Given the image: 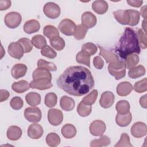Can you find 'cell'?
I'll return each mask as SVG.
<instances>
[{
    "label": "cell",
    "instance_id": "cell-20",
    "mask_svg": "<svg viewBox=\"0 0 147 147\" xmlns=\"http://www.w3.org/2000/svg\"><path fill=\"white\" fill-rule=\"evenodd\" d=\"M40 25L39 22L36 20H30L25 22L24 25V30L28 34H32L38 32Z\"/></svg>",
    "mask_w": 147,
    "mask_h": 147
},
{
    "label": "cell",
    "instance_id": "cell-41",
    "mask_svg": "<svg viewBox=\"0 0 147 147\" xmlns=\"http://www.w3.org/2000/svg\"><path fill=\"white\" fill-rule=\"evenodd\" d=\"M129 16H130V23L129 25L133 26L137 25L140 21V13L136 10L129 9L127 10Z\"/></svg>",
    "mask_w": 147,
    "mask_h": 147
},
{
    "label": "cell",
    "instance_id": "cell-22",
    "mask_svg": "<svg viewBox=\"0 0 147 147\" xmlns=\"http://www.w3.org/2000/svg\"><path fill=\"white\" fill-rule=\"evenodd\" d=\"M132 119L131 114L129 111L126 114H117L115 118L117 124L121 127H126L129 125Z\"/></svg>",
    "mask_w": 147,
    "mask_h": 147
},
{
    "label": "cell",
    "instance_id": "cell-1",
    "mask_svg": "<svg viewBox=\"0 0 147 147\" xmlns=\"http://www.w3.org/2000/svg\"><path fill=\"white\" fill-rule=\"evenodd\" d=\"M56 83L65 92L77 96L86 94L94 87L91 72L80 65L68 67L58 78Z\"/></svg>",
    "mask_w": 147,
    "mask_h": 147
},
{
    "label": "cell",
    "instance_id": "cell-28",
    "mask_svg": "<svg viewBox=\"0 0 147 147\" xmlns=\"http://www.w3.org/2000/svg\"><path fill=\"white\" fill-rule=\"evenodd\" d=\"M145 72L146 70L145 67L140 65L130 69L128 72V75L131 79H137L144 75Z\"/></svg>",
    "mask_w": 147,
    "mask_h": 147
},
{
    "label": "cell",
    "instance_id": "cell-54",
    "mask_svg": "<svg viewBox=\"0 0 147 147\" xmlns=\"http://www.w3.org/2000/svg\"><path fill=\"white\" fill-rule=\"evenodd\" d=\"M127 3L130 5L131 6L136 7H140L142 4L143 3V1H140V0H127Z\"/></svg>",
    "mask_w": 147,
    "mask_h": 147
},
{
    "label": "cell",
    "instance_id": "cell-56",
    "mask_svg": "<svg viewBox=\"0 0 147 147\" xmlns=\"http://www.w3.org/2000/svg\"><path fill=\"white\" fill-rule=\"evenodd\" d=\"M141 14L142 17L144 18V20H146V6H144L141 9Z\"/></svg>",
    "mask_w": 147,
    "mask_h": 147
},
{
    "label": "cell",
    "instance_id": "cell-52",
    "mask_svg": "<svg viewBox=\"0 0 147 147\" xmlns=\"http://www.w3.org/2000/svg\"><path fill=\"white\" fill-rule=\"evenodd\" d=\"M11 2L9 0H1L0 1V10H5L9 9L11 6Z\"/></svg>",
    "mask_w": 147,
    "mask_h": 147
},
{
    "label": "cell",
    "instance_id": "cell-3",
    "mask_svg": "<svg viewBox=\"0 0 147 147\" xmlns=\"http://www.w3.org/2000/svg\"><path fill=\"white\" fill-rule=\"evenodd\" d=\"M108 71L116 80L123 78L126 74V66L124 61H119L115 63L109 64Z\"/></svg>",
    "mask_w": 147,
    "mask_h": 147
},
{
    "label": "cell",
    "instance_id": "cell-27",
    "mask_svg": "<svg viewBox=\"0 0 147 147\" xmlns=\"http://www.w3.org/2000/svg\"><path fill=\"white\" fill-rule=\"evenodd\" d=\"M25 100L27 103L32 106L38 105L41 102V96L35 92H30L25 96Z\"/></svg>",
    "mask_w": 147,
    "mask_h": 147
},
{
    "label": "cell",
    "instance_id": "cell-51",
    "mask_svg": "<svg viewBox=\"0 0 147 147\" xmlns=\"http://www.w3.org/2000/svg\"><path fill=\"white\" fill-rule=\"evenodd\" d=\"M93 64L96 69H100L104 65V61L100 56H96L93 59Z\"/></svg>",
    "mask_w": 147,
    "mask_h": 147
},
{
    "label": "cell",
    "instance_id": "cell-53",
    "mask_svg": "<svg viewBox=\"0 0 147 147\" xmlns=\"http://www.w3.org/2000/svg\"><path fill=\"white\" fill-rule=\"evenodd\" d=\"M10 95L9 92L6 90H0V102H2L8 99Z\"/></svg>",
    "mask_w": 147,
    "mask_h": 147
},
{
    "label": "cell",
    "instance_id": "cell-38",
    "mask_svg": "<svg viewBox=\"0 0 147 147\" xmlns=\"http://www.w3.org/2000/svg\"><path fill=\"white\" fill-rule=\"evenodd\" d=\"M115 109L118 114H126L129 111L130 104L127 100H121L117 103Z\"/></svg>",
    "mask_w": 147,
    "mask_h": 147
},
{
    "label": "cell",
    "instance_id": "cell-11",
    "mask_svg": "<svg viewBox=\"0 0 147 147\" xmlns=\"http://www.w3.org/2000/svg\"><path fill=\"white\" fill-rule=\"evenodd\" d=\"M130 131L133 137L138 138H141L146 134V125L144 122H137L132 125Z\"/></svg>",
    "mask_w": 147,
    "mask_h": 147
},
{
    "label": "cell",
    "instance_id": "cell-16",
    "mask_svg": "<svg viewBox=\"0 0 147 147\" xmlns=\"http://www.w3.org/2000/svg\"><path fill=\"white\" fill-rule=\"evenodd\" d=\"M28 136L32 139H38L43 134L42 127L37 123L31 124L28 129Z\"/></svg>",
    "mask_w": 147,
    "mask_h": 147
},
{
    "label": "cell",
    "instance_id": "cell-49",
    "mask_svg": "<svg viewBox=\"0 0 147 147\" xmlns=\"http://www.w3.org/2000/svg\"><path fill=\"white\" fill-rule=\"evenodd\" d=\"M41 54L48 58L54 59L57 56V53L49 45H46L41 51Z\"/></svg>",
    "mask_w": 147,
    "mask_h": 147
},
{
    "label": "cell",
    "instance_id": "cell-32",
    "mask_svg": "<svg viewBox=\"0 0 147 147\" xmlns=\"http://www.w3.org/2000/svg\"><path fill=\"white\" fill-rule=\"evenodd\" d=\"M90 56L88 53L82 51L77 53L76 60L78 63L85 64L87 67H90Z\"/></svg>",
    "mask_w": 147,
    "mask_h": 147
},
{
    "label": "cell",
    "instance_id": "cell-10",
    "mask_svg": "<svg viewBox=\"0 0 147 147\" xmlns=\"http://www.w3.org/2000/svg\"><path fill=\"white\" fill-rule=\"evenodd\" d=\"M7 51L10 56L18 60L22 58L24 53V50L18 42H11L8 47Z\"/></svg>",
    "mask_w": 147,
    "mask_h": 147
},
{
    "label": "cell",
    "instance_id": "cell-26",
    "mask_svg": "<svg viewBox=\"0 0 147 147\" xmlns=\"http://www.w3.org/2000/svg\"><path fill=\"white\" fill-rule=\"evenodd\" d=\"M61 132L64 138H72L75 137L76 134V129L73 125L67 123L62 127Z\"/></svg>",
    "mask_w": 147,
    "mask_h": 147
},
{
    "label": "cell",
    "instance_id": "cell-14",
    "mask_svg": "<svg viewBox=\"0 0 147 147\" xmlns=\"http://www.w3.org/2000/svg\"><path fill=\"white\" fill-rule=\"evenodd\" d=\"M115 96L111 91H105L102 94L99 99V104L101 107L107 109L110 107L114 103Z\"/></svg>",
    "mask_w": 147,
    "mask_h": 147
},
{
    "label": "cell",
    "instance_id": "cell-44",
    "mask_svg": "<svg viewBox=\"0 0 147 147\" xmlns=\"http://www.w3.org/2000/svg\"><path fill=\"white\" fill-rule=\"evenodd\" d=\"M147 79L146 78L135 83L133 89L138 93H142L147 90Z\"/></svg>",
    "mask_w": 147,
    "mask_h": 147
},
{
    "label": "cell",
    "instance_id": "cell-15",
    "mask_svg": "<svg viewBox=\"0 0 147 147\" xmlns=\"http://www.w3.org/2000/svg\"><path fill=\"white\" fill-rule=\"evenodd\" d=\"M98 47L100 49L99 55L102 56L106 60L107 63L109 64H113L120 61L118 55H117L114 52L108 51L101 46L98 45Z\"/></svg>",
    "mask_w": 147,
    "mask_h": 147
},
{
    "label": "cell",
    "instance_id": "cell-29",
    "mask_svg": "<svg viewBox=\"0 0 147 147\" xmlns=\"http://www.w3.org/2000/svg\"><path fill=\"white\" fill-rule=\"evenodd\" d=\"M32 77L33 80L40 78H47L52 80V75L49 71L42 68H38L35 69L33 73Z\"/></svg>",
    "mask_w": 147,
    "mask_h": 147
},
{
    "label": "cell",
    "instance_id": "cell-23",
    "mask_svg": "<svg viewBox=\"0 0 147 147\" xmlns=\"http://www.w3.org/2000/svg\"><path fill=\"white\" fill-rule=\"evenodd\" d=\"M60 105L63 110L69 111L74 109L75 103L72 98L67 96H63L60 100Z\"/></svg>",
    "mask_w": 147,
    "mask_h": 147
},
{
    "label": "cell",
    "instance_id": "cell-8",
    "mask_svg": "<svg viewBox=\"0 0 147 147\" xmlns=\"http://www.w3.org/2000/svg\"><path fill=\"white\" fill-rule=\"evenodd\" d=\"M48 119L52 125H59L63 122V114L62 111L56 109L49 110L48 112Z\"/></svg>",
    "mask_w": 147,
    "mask_h": 147
},
{
    "label": "cell",
    "instance_id": "cell-43",
    "mask_svg": "<svg viewBox=\"0 0 147 147\" xmlns=\"http://www.w3.org/2000/svg\"><path fill=\"white\" fill-rule=\"evenodd\" d=\"M115 147H132L133 145L130 142L129 136L125 133L121 134L120 140L117 142V144L114 145Z\"/></svg>",
    "mask_w": 147,
    "mask_h": 147
},
{
    "label": "cell",
    "instance_id": "cell-5",
    "mask_svg": "<svg viewBox=\"0 0 147 147\" xmlns=\"http://www.w3.org/2000/svg\"><path fill=\"white\" fill-rule=\"evenodd\" d=\"M6 25L11 29L18 27L22 21V17L19 13L16 11L9 12L5 16L4 18Z\"/></svg>",
    "mask_w": 147,
    "mask_h": 147
},
{
    "label": "cell",
    "instance_id": "cell-12",
    "mask_svg": "<svg viewBox=\"0 0 147 147\" xmlns=\"http://www.w3.org/2000/svg\"><path fill=\"white\" fill-rule=\"evenodd\" d=\"M30 87L33 89L44 90L52 87L51 80L47 78H40L33 80L30 83Z\"/></svg>",
    "mask_w": 147,
    "mask_h": 147
},
{
    "label": "cell",
    "instance_id": "cell-30",
    "mask_svg": "<svg viewBox=\"0 0 147 147\" xmlns=\"http://www.w3.org/2000/svg\"><path fill=\"white\" fill-rule=\"evenodd\" d=\"M139 56L137 55L134 53L127 55L124 59V63L126 68L129 69L136 67V65L139 63Z\"/></svg>",
    "mask_w": 147,
    "mask_h": 147
},
{
    "label": "cell",
    "instance_id": "cell-39",
    "mask_svg": "<svg viewBox=\"0 0 147 147\" xmlns=\"http://www.w3.org/2000/svg\"><path fill=\"white\" fill-rule=\"evenodd\" d=\"M98 94V91L96 90H93L91 92H90V93H89L87 96H84L82 99V102L84 104L88 105H92L95 102L97 99Z\"/></svg>",
    "mask_w": 147,
    "mask_h": 147
},
{
    "label": "cell",
    "instance_id": "cell-45",
    "mask_svg": "<svg viewBox=\"0 0 147 147\" xmlns=\"http://www.w3.org/2000/svg\"><path fill=\"white\" fill-rule=\"evenodd\" d=\"M17 42H18L22 47L24 53L30 52L33 49V44L32 41L28 38H21Z\"/></svg>",
    "mask_w": 147,
    "mask_h": 147
},
{
    "label": "cell",
    "instance_id": "cell-33",
    "mask_svg": "<svg viewBox=\"0 0 147 147\" xmlns=\"http://www.w3.org/2000/svg\"><path fill=\"white\" fill-rule=\"evenodd\" d=\"M32 43L37 49H42L47 45V41L45 38L40 34L34 36L32 38Z\"/></svg>",
    "mask_w": 147,
    "mask_h": 147
},
{
    "label": "cell",
    "instance_id": "cell-37",
    "mask_svg": "<svg viewBox=\"0 0 147 147\" xmlns=\"http://www.w3.org/2000/svg\"><path fill=\"white\" fill-rule=\"evenodd\" d=\"M51 45L57 51H61L65 47V41L59 36L55 37L50 40Z\"/></svg>",
    "mask_w": 147,
    "mask_h": 147
},
{
    "label": "cell",
    "instance_id": "cell-42",
    "mask_svg": "<svg viewBox=\"0 0 147 147\" xmlns=\"http://www.w3.org/2000/svg\"><path fill=\"white\" fill-rule=\"evenodd\" d=\"M37 66L38 68H42L49 71H55L57 67L55 64L51 62H48L44 59H39L37 61Z\"/></svg>",
    "mask_w": 147,
    "mask_h": 147
},
{
    "label": "cell",
    "instance_id": "cell-7",
    "mask_svg": "<svg viewBox=\"0 0 147 147\" xmlns=\"http://www.w3.org/2000/svg\"><path fill=\"white\" fill-rule=\"evenodd\" d=\"M25 118L30 122L40 121L42 114L40 109L37 107H30L25 109L24 111Z\"/></svg>",
    "mask_w": 147,
    "mask_h": 147
},
{
    "label": "cell",
    "instance_id": "cell-40",
    "mask_svg": "<svg viewBox=\"0 0 147 147\" xmlns=\"http://www.w3.org/2000/svg\"><path fill=\"white\" fill-rule=\"evenodd\" d=\"M57 101V95L53 92H49L46 94L44 99V103L45 105L48 107H54Z\"/></svg>",
    "mask_w": 147,
    "mask_h": 147
},
{
    "label": "cell",
    "instance_id": "cell-13",
    "mask_svg": "<svg viewBox=\"0 0 147 147\" xmlns=\"http://www.w3.org/2000/svg\"><path fill=\"white\" fill-rule=\"evenodd\" d=\"M82 25L87 29L93 28L96 24L97 20L95 16L90 11H86L82 15Z\"/></svg>",
    "mask_w": 147,
    "mask_h": 147
},
{
    "label": "cell",
    "instance_id": "cell-31",
    "mask_svg": "<svg viewBox=\"0 0 147 147\" xmlns=\"http://www.w3.org/2000/svg\"><path fill=\"white\" fill-rule=\"evenodd\" d=\"M111 143L110 138L107 136H102L98 139H95L91 141L90 146L91 147H100L107 146Z\"/></svg>",
    "mask_w": 147,
    "mask_h": 147
},
{
    "label": "cell",
    "instance_id": "cell-50",
    "mask_svg": "<svg viewBox=\"0 0 147 147\" xmlns=\"http://www.w3.org/2000/svg\"><path fill=\"white\" fill-rule=\"evenodd\" d=\"M10 105L12 109L16 110L21 109L23 105L24 102L23 100L19 96H15L11 99L10 102Z\"/></svg>",
    "mask_w": 147,
    "mask_h": 147
},
{
    "label": "cell",
    "instance_id": "cell-4",
    "mask_svg": "<svg viewBox=\"0 0 147 147\" xmlns=\"http://www.w3.org/2000/svg\"><path fill=\"white\" fill-rule=\"evenodd\" d=\"M58 28L63 34L66 36H72L76 31L77 26L72 20L65 18L60 22Z\"/></svg>",
    "mask_w": 147,
    "mask_h": 147
},
{
    "label": "cell",
    "instance_id": "cell-19",
    "mask_svg": "<svg viewBox=\"0 0 147 147\" xmlns=\"http://www.w3.org/2000/svg\"><path fill=\"white\" fill-rule=\"evenodd\" d=\"M27 71V67L24 64H16L11 68V74L12 76L17 79L24 76Z\"/></svg>",
    "mask_w": 147,
    "mask_h": 147
},
{
    "label": "cell",
    "instance_id": "cell-55",
    "mask_svg": "<svg viewBox=\"0 0 147 147\" xmlns=\"http://www.w3.org/2000/svg\"><path fill=\"white\" fill-rule=\"evenodd\" d=\"M146 96L147 95L145 94L144 96H142V97H141L140 99V103L141 105V106L144 108V109H146L147 107V105H146Z\"/></svg>",
    "mask_w": 147,
    "mask_h": 147
},
{
    "label": "cell",
    "instance_id": "cell-17",
    "mask_svg": "<svg viewBox=\"0 0 147 147\" xmlns=\"http://www.w3.org/2000/svg\"><path fill=\"white\" fill-rule=\"evenodd\" d=\"M113 13L114 18L119 24L122 25H129L130 16L127 10H118Z\"/></svg>",
    "mask_w": 147,
    "mask_h": 147
},
{
    "label": "cell",
    "instance_id": "cell-34",
    "mask_svg": "<svg viewBox=\"0 0 147 147\" xmlns=\"http://www.w3.org/2000/svg\"><path fill=\"white\" fill-rule=\"evenodd\" d=\"M44 34L47 37L49 40L59 36V32L57 29L53 25H48L45 26L43 29Z\"/></svg>",
    "mask_w": 147,
    "mask_h": 147
},
{
    "label": "cell",
    "instance_id": "cell-57",
    "mask_svg": "<svg viewBox=\"0 0 147 147\" xmlns=\"http://www.w3.org/2000/svg\"><path fill=\"white\" fill-rule=\"evenodd\" d=\"M146 20H144L143 21H142V29H144V32L146 33Z\"/></svg>",
    "mask_w": 147,
    "mask_h": 147
},
{
    "label": "cell",
    "instance_id": "cell-2",
    "mask_svg": "<svg viewBox=\"0 0 147 147\" xmlns=\"http://www.w3.org/2000/svg\"><path fill=\"white\" fill-rule=\"evenodd\" d=\"M115 52L123 59L129 55L140 53L138 37L134 30L130 28H126L115 48Z\"/></svg>",
    "mask_w": 147,
    "mask_h": 147
},
{
    "label": "cell",
    "instance_id": "cell-47",
    "mask_svg": "<svg viewBox=\"0 0 147 147\" xmlns=\"http://www.w3.org/2000/svg\"><path fill=\"white\" fill-rule=\"evenodd\" d=\"M82 51L88 53L90 56L94 55L97 52L96 46L92 42H87L82 47Z\"/></svg>",
    "mask_w": 147,
    "mask_h": 147
},
{
    "label": "cell",
    "instance_id": "cell-18",
    "mask_svg": "<svg viewBox=\"0 0 147 147\" xmlns=\"http://www.w3.org/2000/svg\"><path fill=\"white\" fill-rule=\"evenodd\" d=\"M132 84L128 82H122L118 84L117 87V92L118 95L125 96L128 95L133 90Z\"/></svg>",
    "mask_w": 147,
    "mask_h": 147
},
{
    "label": "cell",
    "instance_id": "cell-21",
    "mask_svg": "<svg viewBox=\"0 0 147 147\" xmlns=\"http://www.w3.org/2000/svg\"><path fill=\"white\" fill-rule=\"evenodd\" d=\"M93 10L98 14H103L108 10L109 5L106 1L103 0H96L92 4Z\"/></svg>",
    "mask_w": 147,
    "mask_h": 147
},
{
    "label": "cell",
    "instance_id": "cell-25",
    "mask_svg": "<svg viewBox=\"0 0 147 147\" xmlns=\"http://www.w3.org/2000/svg\"><path fill=\"white\" fill-rule=\"evenodd\" d=\"M30 84L25 80H21L18 82H14L11 86V88L17 93H22L28 90Z\"/></svg>",
    "mask_w": 147,
    "mask_h": 147
},
{
    "label": "cell",
    "instance_id": "cell-48",
    "mask_svg": "<svg viewBox=\"0 0 147 147\" xmlns=\"http://www.w3.org/2000/svg\"><path fill=\"white\" fill-rule=\"evenodd\" d=\"M87 32V29L84 27L82 24L78 25L77 26L76 31L74 34V37L78 40H82L86 36V34Z\"/></svg>",
    "mask_w": 147,
    "mask_h": 147
},
{
    "label": "cell",
    "instance_id": "cell-46",
    "mask_svg": "<svg viewBox=\"0 0 147 147\" xmlns=\"http://www.w3.org/2000/svg\"><path fill=\"white\" fill-rule=\"evenodd\" d=\"M136 34L138 37L140 47H141V48L142 49H146L147 47L146 33L144 32L141 29H138L136 32Z\"/></svg>",
    "mask_w": 147,
    "mask_h": 147
},
{
    "label": "cell",
    "instance_id": "cell-35",
    "mask_svg": "<svg viewBox=\"0 0 147 147\" xmlns=\"http://www.w3.org/2000/svg\"><path fill=\"white\" fill-rule=\"evenodd\" d=\"M92 111V107L91 105L84 104L82 102H80L77 107L78 113L83 117H87L90 114Z\"/></svg>",
    "mask_w": 147,
    "mask_h": 147
},
{
    "label": "cell",
    "instance_id": "cell-24",
    "mask_svg": "<svg viewBox=\"0 0 147 147\" xmlns=\"http://www.w3.org/2000/svg\"><path fill=\"white\" fill-rule=\"evenodd\" d=\"M7 137L11 141H16L20 139L22 135L21 129L17 126H10L7 130Z\"/></svg>",
    "mask_w": 147,
    "mask_h": 147
},
{
    "label": "cell",
    "instance_id": "cell-6",
    "mask_svg": "<svg viewBox=\"0 0 147 147\" xmlns=\"http://www.w3.org/2000/svg\"><path fill=\"white\" fill-rule=\"evenodd\" d=\"M43 11L45 15L51 19H55L60 14V8L56 3L49 2L45 3L43 7Z\"/></svg>",
    "mask_w": 147,
    "mask_h": 147
},
{
    "label": "cell",
    "instance_id": "cell-9",
    "mask_svg": "<svg viewBox=\"0 0 147 147\" xmlns=\"http://www.w3.org/2000/svg\"><path fill=\"white\" fill-rule=\"evenodd\" d=\"M106 129V124L100 120L94 121L89 127L90 133L94 136H102L105 133Z\"/></svg>",
    "mask_w": 147,
    "mask_h": 147
},
{
    "label": "cell",
    "instance_id": "cell-36",
    "mask_svg": "<svg viewBox=\"0 0 147 147\" xmlns=\"http://www.w3.org/2000/svg\"><path fill=\"white\" fill-rule=\"evenodd\" d=\"M47 144L49 146H57L60 143V138L55 133H49L45 139Z\"/></svg>",
    "mask_w": 147,
    "mask_h": 147
}]
</instances>
